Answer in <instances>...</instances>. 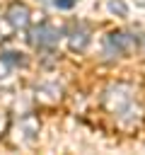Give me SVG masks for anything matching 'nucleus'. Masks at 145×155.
Here are the masks:
<instances>
[{"instance_id": "obj_1", "label": "nucleus", "mask_w": 145, "mask_h": 155, "mask_svg": "<svg viewBox=\"0 0 145 155\" xmlns=\"http://www.w3.org/2000/svg\"><path fill=\"white\" fill-rule=\"evenodd\" d=\"M133 41H135V39H133L130 34H126V31H111V34L106 36V41H104V53H106V58L121 56Z\"/></svg>"}, {"instance_id": "obj_2", "label": "nucleus", "mask_w": 145, "mask_h": 155, "mask_svg": "<svg viewBox=\"0 0 145 155\" xmlns=\"http://www.w3.org/2000/svg\"><path fill=\"white\" fill-rule=\"evenodd\" d=\"M29 41L39 48H48V46H56L58 44V29H53L51 24H39L31 29V36Z\"/></svg>"}, {"instance_id": "obj_3", "label": "nucleus", "mask_w": 145, "mask_h": 155, "mask_svg": "<svg viewBox=\"0 0 145 155\" xmlns=\"http://www.w3.org/2000/svg\"><path fill=\"white\" fill-rule=\"evenodd\" d=\"M7 19H10L14 27H27V24H29V10H27V5L12 2L10 10H7Z\"/></svg>"}, {"instance_id": "obj_4", "label": "nucleus", "mask_w": 145, "mask_h": 155, "mask_svg": "<svg viewBox=\"0 0 145 155\" xmlns=\"http://www.w3.org/2000/svg\"><path fill=\"white\" fill-rule=\"evenodd\" d=\"M68 36H70V48H72V51H82V48L87 46V41H89V39H87V36H89V31H87V27H85V24L72 27Z\"/></svg>"}, {"instance_id": "obj_5", "label": "nucleus", "mask_w": 145, "mask_h": 155, "mask_svg": "<svg viewBox=\"0 0 145 155\" xmlns=\"http://www.w3.org/2000/svg\"><path fill=\"white\" fill-rule=\"evenodd\" d=\"M0 61H2V63H7V65H22V63H24L22 53H10V51L0 53Z\"/></svg>"}, {"instance_id": "obj_6", "label": "nucleus", "mask_w": 145, "mask_h": 155, "mask_svg": "<svg viewBox=\"0 0 145 155\" xmlns=\"http://www.w3.org/2000/svg\"><path fill=\"white\" fill-rule=\"evenodd\" d=\"M109 10H111V12H118L121 17H126V15H128V7H126L121 0H111V2H109Z\"/></svg>"}, {"instance_id": "obj_7", "label": "nucleus", "mask_w": 145, "mask_h": 155, "mask_svg": "<svg viewBox=\"0 0 145 155\" xmlns=\"http://www.w3.org/2000/svg\"><path fill=\"white\" fill-rule=\"evenodd\" d=\"M53 5H56L58 10H70V7L75 5V0H53Z\"/></svg>"}]
</instances>
